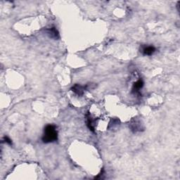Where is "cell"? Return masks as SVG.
Here are the masks:
<instances>
[{
  "mask_svg": "<svg viewBox=\"0 0 180 180\" xmlns=\"http://www.w3.org/2000/svg\"><path fill=\"white\" fill-rule=\"evenodd\" d=\"M4 142H6V144H9V145H12V141H11V139L9 138L8 137H4Z\"/></svg>",
  "mask_w": 180,
  "mask_h": 180,
  "instance_id": "ba28073f",
  "label": "cell"
},
{
  "mask_svg": "<svg viewBox=\"0 0 180 180\" xmlns=\"http://www.w3.org/2000/svg\"><path fill=\"white\" fill-rule=\"evenodd\" d=\"M47 34H48L51 37H52V38H59V33L55 27H52L51 28H49V30H47Z\"/></svg>",
  "mask_w": 180,
  "mask_h": 180,
  "instance_id": "8992f818",
  "label": "cell"
},
{
  "mask_svg": "<svg viewBox=\"0 0 180 180\" xmlns=\"http://www.w3.org/2000/svg\"><path fill=\"white\" fill-rule=\"evenodd\" d=\"M141 53L144 56H151L155 53L156 48L153 46H144L141 49Z\"/></svg>",
  "mask_w": 180,
  "mask_h": 180,
  "instance_id": "3957f363",
  "label": "cell"
},
{
  "mask_svg": "<svg viewBox=\"0 0 180 180\" xmlns=\"http://www.w3.org/2000/svg\"><path fill=\"white\" fill-rule=\"evenodd\" d=\"M58 132L56 127L54 125H47L44 127V134L42 136V140L45 144L51 143L57 141Z\"/></svg>",
  "mask_w": 180,
  "mask_h": 180,
  "instance_id": "6da1fadb",
  "label": "cell"
},
{
  "mask_svg": "<svg viewBox=\"0 0 180 180\" xmlns=\"http://www.w3.org/2000/svg\"><path fill=\"white\" fill-rule=\"evenodd\" d=\"M86 117H87V127H89V129L91 130V131L94 132V127H95V125H96V120L93 119V118L91 117V115H90L89 113H87Z\"/></svg>",
  "mask_w": 180,
  "mask_h": 180,
  "instance_id": "5b68a950",
  "label": "cell"
},
{
  "mask_svg": "<svg viewBox=\"0 0 180 180\" xmlns=\"http://www.w3.org/2000/svg\"><path fill=\"white\" fill-rule=\"evenodd\" d=\"M71 91L74 92L75 94H77V96H81L83 95L84 94V92L85 90V87L82 86V85H80L79 84H75L73 85V86L71 87Z\"/></svg>",
  "mask_w": 180,
  "mask_h": 180,
  "instance_id": "7a4b0ae2",
  "label": "cell"
},
{
  "mask_svg": "<svg viewBox=\"0 0 180 180\" xmlns=\"http://www.w3.org/2000/svg\"><path fill=\"white\" fill-rule=\"evenodd\" d=\"M144 81L142 79H139L136 82H134L132 87V92L134 94H139V90L144 87Z\"/></svg>",
  "mask_w": 180,
  "mask_h": 180,
  "instance_id": "277c9868",
  "label": "cell"
},
{
  "mask_svg": "<svg viewBox=\"0 0 180 180\" xmlns=\"http://www.w3.org/2000/svg\"><path fill=\"white\" fill-rule=\"evenodd\" d=\"M130 128L134 132H137V131H141V129H142L141 124L139 121H135L134 122L130 124Z\"/></svg>",
  "mask_w": 180,
  "mask_h": 180,
  "instance_id": "52a82bcc",
  "label": "cell"
}]
</instances>
